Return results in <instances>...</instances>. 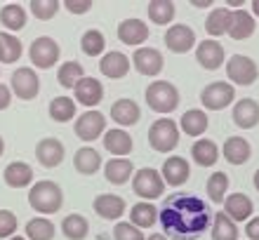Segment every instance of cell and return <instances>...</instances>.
I'll list each match as a JSON object with an SVG mask.
<instances>
[{"label": "cell", "mask_w": 259, "mask_h": 240, "mask_svg": "<svg viewBox=\"0 0 259 240\" xmlns=\"http://www.w3.org/2000/svg\"><path fill=\"white\" fill-rule=\"evenodd\" d=\"M85 78V69H82L80 62H64L62 66H59V71H57V80H59V85H62L64 89H73L78 82Z\"/></svg>", "instance_id": "38"}, {"label": "cell", "mask_w": 259, "mask_h": 240, "mask_svg": "<svg viewBox=\"0 0 259 240\" xmlns=\"http://www.w3.org/2000/svg\"><path fill=\"white\" fill-rule=\"evenodd\" d=\"M7 240H26L24 235H12V238H7Z\"/></svg>", "instance_id": "55"}, {"label": "cell", "mask_w": 259, "mask_h": 240, "mask_svg": "<svg viewBox=\"0 0 259 240\" xmlns=\"http://www.w3.org/2000/svg\"><path fill=\"white\" fill-rule=\"evenodd\" d=\"M75 106H78V104H75L71 97H55V99L50 102L48 113L55 123H68V120L75 118Z\"/></svg>", "instance_id": "37"}, {"label": "cell", "mask_w": 259, "mask_h": 240, "mask_svg": "<svg viewBox=\"0 0 259 240\" xmlns=\"http://www.w3.org/2000/svg\"><path fill=\"white\" fill-rule=\"evenodd\" d=\"M144 99H146L151 111H156V113H172L179 106V89L170 80H156L146 87Z\"/></svg>", "instance_id": "3"}, {"label": "cell", "mask_w": 259, "mask_h": 240, "mask_svg": "<svg viewBox=\"0 0 259 240\" xmlns=\"http://www.w3.org/2000/svg\"><path fill=\"white\" fill-rule=\"evenodd\" d=\"M252 181H254V188H257V191H259V170L254 172V179H252Z\"/></svg>", "instance_id": "52"}, {"label": "cell", "mask_w": 259, "mask_h": 240, "mask_svg": "<svg viewBox=\"0 0 259 240\" xmlns=\"http://www.w3.org/2000/svg\"><path fill=\"white\" fill-rule=\"evenodd\" d=\"M104 177H106L109 184L123 186V184H127V179L135 177V165H132V160H127V158L106 160V165H104Z\"/></svg>", "instance_id": "26"}, {"label": "cell", "mask_w": 259, "mask_h": 240, "mask_svg": "<svg viewBox=\"0 0 259 240\" xmlns=\"http://www.w3.org/2000/svg\"><path fill=\"white\" fill-rule=\"evenodd\" d=\"M224 212L229 214L236 224H238V221H250L252 219V212H254V203L245 193H231V196H226V200H224Z\"/></svg>", "instance_id": "20"}, {"label": "cell", "mask_w": 259, "mask_h": 240, "mask_svg": "<svg viewBox=\"0 0 259 240\" xmlns=\"http://www.w3.org/2000/svg\"><path fill=\"white\" fill-rule=\"evenodd\" d=\"M26 240H52L57 233L55 224L48 219V217H35L26 224Z\"/></svg>", "instance_id": "40"}, {"label": "cell", "mask_w": 259, "mask_h": 240, "mask_svg": "<svg viewBox=\"0 0 259 240\" xmlns=\"http://www.w3.org/2000/svg\"><path fill=\"white\" fill-rule=\"evenodd\" d=\"M26 10L19 5V3H10L0 10V24L5 28H10V33L12 31H21V28L26 26Z\"/></svg>", "instance_id": "36"}, {"label": "cell", "mask_w": 259, "mask_h": 240, "mask_svg": "<svg viewBox=\"0 0 259 240\" xmlns=\"http://www.w3.org/2000/svg\"><path fill=\"white\" fill-rule=\"evenodd\" d=\"M17 226H19V219L12 210H0V238H12L17 233Z\"/></svg>", "instance_id": "45"}, {"label": "cell", "mask_w": 259, "mask_h": 240, "mask_svg": "<svg viewBox=\"0 0 259 240\" xmlns=\"http://www.w3.org/2000/svg\"><path fill=\"white\" fill-rule=\"evenodd\" d=\"M233 99H236V87L224 80L210 82L200 92V104L207 111H224L229 104H233Z\"/></svg>", "instance_id": "8"}, {"label": "cell", "mask_w": 259, "mask_h": 240, "mask_svg": "<svg viewBox=\"0 0 259 240\" xmlns=\"http://www.w3.org/2000/svg\"><path fill=\"white\" fill-rule=\"evenodd\" d=\"M71 14H85L88 10H92V0H66L62 3Z\"/></svg>", "instance_id": "46"}, {"label": "cell", "mask_w": 259, "mask_h": 240, "mask_svg": "<svg viewBox=\"0 0 259 240\" xmlns=\"http://www.w3.org/2000/svg\"><path fill=\"white\" fill-rule=\"evenodd\" d=\"M158 221L167 240H196L210 228L212 212L203 198L175 193L167 196L163 207L158 210Z\"/></svg>", "instance_id": "1"}, {"label": "cell", "mask_w": 259, "mask_h": 240, "mask_svg": "<svg viewBox=\"0 0 259 240\" xmlns=\"http://www.w3.org/2000/svg\"><path fill=\"white\" fill-rule=\"evenodd\" d=\"M222 153H224V160L231 165H245L247 160H250V156H252V146H250V141H247L245 137H229L224 141V149H222Z\"/></svg>", "instance_id": "28"}, {"label": "cell", "mask_w": 259, "mask_h": 240, "mask_svg": "<svg viewBox=\"0 0 259 240\" xmlns=\"http://www.w3.org/2000/svg\"><path fill=\"white\" fill-rule=\"evenodd\" d=\"M146 12H149V19L153 21V24L167 26V24L175 19L177 10H175V3H170V0H151L149 7H146Z\"/></svg>", "instance_id": "39"}, {"label": "cell", "mask_w": 259, "mask_h": 240, "mask_svg": "<svg viewBox=\"0 0 259 240\" xmlns=\"http://www.w3.org/2000/svg\"><path fill=\"white\" fill-rule=\"evenodd\" d=\"M28 7H31V12H33L35 19L50 21V19H55L57 17L62 3H59V0H31V5Z\"/></svg>", "instance_id": "43"}, {"label": "cell", "mask_w": 259, "mask_h": 240, "mask_svg": "<svg viewBox=\"0 0 259 240\" xmlns=\"http://www.w3.org/2000/svg\"><path fill=\"white\" fill-rule=\"evenodd\" d=\"M99 71L111 80H120V78H125L130 73V57L118 52V50L106 52L102 57V62H99Z\"/></svg>", "instance_id": "23"}, {"label": "cell", "mask_w": 259, "mask_h": 240, "mask_svg": "<svg viewBox=\"0 0 259 240\" xmlns=\"http://www.w3.org/2000/svg\"><path fill=\"white\" fill-rule=\"evenodd\" d=\"M104 149H106L111 156H116V158H125V156L132 153L135 141H132V137H130L123 127H113V130L104 132Z\"/></svg>", "instance_id": "21"}, {"label": "cell", "mask_w": 259, "mask_h": 240, "mask_svg": "<svg viewBox=\"0 0 259 240\" xmlns=\"http://www.w3.org/2000/svg\"><path fill=\"white\" fill-rule=\"evenodd\" d=\"M132 66H135L137 73L142 76H158L165 66V59H163V52L156 47H137L132 52Z\"/></svg>", "instance_id": "12"}, {"label": "cell", "mask_w": 259, "mask_h": 240, "mask_svg": "<svg viewBox=\"0 0 259 240\" xmlns=\"http://www.w3.org/2000/svg\"><path fill=\"white\" fill-rule=\"evenodd\" d=\"M62 233L66 235V240H85L90 233V221L78 212L68 214L62 221Z\"/></svg>", "instance_id": "35"}, {"label": "cell", "mask_w": 259, "mask_h": 240, "mask_svg": "<svg viewBox=\"0 0 259 240\" xmlns=\"http://www.w3.org/2000/svg\"><path fill=\"white\" fill-rule=\"evenodd\" d=\"M64 156H66V149H64V144L57 137H45L35 144V158L48 170L59 167L64 163Z\"/></svg>", "instance_id": "13"}, {"label": "cell", "mask_w": 259, "mask_h": 240, "mask_svg": "<svg viewBox=\"0 0 259 240\" xmlns=\"http://www.w3.org/2000/svg\"><path fill=\"white\" fill-rule=\"evenodd\" d=\"M163 42L165 47L175 52V55H186L189 50L196 47V31L186 24H175L165 31L163 35Z\"/></svg>", "instance_id": "11"}, {"label": "cell", "mask_w": 259, "mask_h": 240, "mask_svg": "<svg viewBox=\"0 0 259 240\" xmlns=\"http://www.w3.org/2000/svg\"><path fill=\"white\" fill-rule=\"evenodd\" d=\"M149 144L158 153H170L179 144V125L172 118H158L149 127Z\"/></svg>", "instance_id": "4"}, {"label": "cell", "mask_w": 259, "mask_h": 240, "mask_svg": "<svg viewBox=\"0 0 259 240\" xmlns=\"http://www.w3.org/2000/svg\"><path fill=\"white\" fill-rule=\"evenodd\" d=\"M73 167L78 174H85V177L97 174V172L102 170V156H99V151H95L92 146H82L73 156Z\"/></svg>", "instance_id": "29"}, {"label": "cell", "mask_w": 259, "mask_h": 240, "mask_svg": "<svg viewBox=\"0 0 259 240\" xmlns=\"http://www.w3.org/2000/svg\"><path fill=\"white\" fill-rule=\"evenodd\" d=\"M80 50H82V55H88V57H102L104 50H106V38H104V33L97 31V28L85 31L80 38Z\"/></svg>", "instance_id": "41"}, {"label": "cell", "mask_w": 259, "mask_h": 240, "mask_svg": "<svg viewBox=\"0 0 259 240\" xmlns=\"http://www.w3.org/2000/svg\"><path fill=\"white\" fill-rule=\"evenodd\" d=\"M139 118H142V109H139V104L135 99H125L123 97L111 106V120L118 123L120 127H132V125L139 123Z\"/></svg>", "instance_id": "22"}, {"label": "cell", "mask_w": 259, "mask_h": 240, "mask_svg": "<svg viewBox=\"0 0 259 240\" xmlns=\"http://www.w3.org/2000/svg\"><path fill=\"white\" fill-rule=\"evenodd\" d=\"M224 59H226V52H224V47H222L217 40H203V42H198V47H196V62L200 64L205 71H217V69H222Z\"/></svg>", "instance_id": "17"}, {"label": "cell", "mask_w": 259, "mask_h": 240, "mask_svg": "<svg viewBox=\"0 0 259 240\" xmlns=\"http://www.w3.org/2000/svg\"><path fill=\"white\" fill-rule=\"evenodd\" d=\"M193 5H196V7H210L212 3H210V0H193Z\"/></svg>", "instance_id": "50"}, {"label": "cell", "mask_w": 259, "mask_h": 240, "mask_svg": "<svg viewBox=\"0 0 259 240\" xmlns=\"http://www.w3.org/2000/svg\"><path fill=\"white\" fill-rule=\"evenodd\" d=\"M226 76H229V80L233 82V87H236V85L250 87V85H254L259 78V66L254 64V59H250V57L233 55V57H229V62H226Z\"/></svg>", "instance_id": "7"}, {"label": "cell", "mask_w": 259, "mask_h": 240, "mask_svg": "<svg viewBox=\"0 0 259 240\" xmlns=\"http://www.w3.org/2000/svg\"><path fill=\"white\" fill-rule=\"evenodd\" d=\"M24 55V45L14 33L0 31V64H17Z\"/></svg>", "instance_id": "32"}, {"label": "cell", "mask_w": 259, "mask_h": 240, "mask_svg": "<svg viewBox=\"0 0 259 240\" xmlns=\"http://www.w3.org/2000/svg\"><path fill=\"white\" fill-rule=\"evenodd\" d=\"M146 240H167V235H163V233H153V235H149Z\"/></svg>", "instance_id": "51"}, {"label": "cell", "mask_w": 259, "mask_h": 240, "mask_svg": "<svg viewBox=\"0 0 259 240\" xmlns=\"http://www.w3.org/2000/svg\"><path fill=\"white\" fill-rule=\"evenodd\" d=\"M160 174H163V181L167 186H182L189 181V177H191V165H189V160L182 158V156H170V158L163 163V170H160Z\"/></svg>", "instance_id": "16"}, {"label": "cell", "mask_w": 259, "mask_h": 240, "mask_svg": "<svg viewBox=\"0 0 259 240\" xmlns=\"http://www.w3.org/2000/svg\"><path fill=\"white\" fill-rule=\"evenodd\" d=\"M254 17L247 10H231V26H229V38L233 40H247L254 33Z\"/></svg>", "instance_id": "27"}, {"label": "cell", "mask_w": 259, "mask_h": 240, "mask_svg": "<svg viewBox=\"0 0 259 240\" xmlns=\"http://www.w3.org/2000/svg\"><path fill=\"white\" fill-rule=\"evenodd\" d=\"M191 160L200 167H212L219 160V146L212 139H198L191 146Z\"/></svg>", "instance_id": "30"}, {"label": "cell", "mask_w": 259, "mask_h": 240, "mask_svg": "<svg viewBox=\"0 0 259 240\" xmlns=\"http://www.w3.org/2000/svg\"><path fill=\"white\" fill-rule=\"evenodd\" d=\"M132 191L144 198L146 203L156 198H163L165 193V181H163V174L153 167H142V170L135 172V177H132Z\"/></svg>", "instance_id": "5"}, {"label": "cell", "mask_w": 259, "mask_h": 240, "mask_svg": "<svg viewBox=\"0 0 259 240\" xmlns=\"http://www.w3.org/2000/svg\"><path fill=\"white\" fill-rule=\"evenodd\" d=\"M245 235L250 240H259V217H252L245 224Z\"/></svg>", "instance_id": "47"}, {"label": "cell", "mask_w": 259, "mask_h": 240, "mask_svg": "<svg viewBox=\"0 0 259 240\" xmlns=\"http://www.w3.org/2000/svg\"><path fill=\"white\" fill-rule=\"evenodd\" d=\"M229 26H231V10L229 7L224 5V7H217V10H210L207 19H205V31L212 38L229 33Z\"/></svg>", "instance_id": "33"}, {"label": "cell", "mask_w": 259, "mask_h": 240, "mask_svg": "<svg viewBox=\"0 0 259 240\" xmlns=\"http://www.w3.org/2000/svg\"><path fill=\"white\" fill-rule=\"evenodd\" d=\"M113 240H146V235L142 233V228L132 226L130 221H118L113 228Z\"/></svg>", "instance_id": "44"}, {"label": "cell", "mask_w": 259, "mask_h": 240, "mask_svg": "<svg viewBox=\"0 0 259 240\" xmlns=\"http://www.w3.org/2000/svg\"><path fill=\"white\" fill-rule=\"evenodd\" d=\"M205 191H207V198L212 203H224L226 193H229V174L226 172H214L207 184H205Z\"/></svg>", "instance_id": "42"}, {"label": "cell", "mask_w": 259, "mask_h": 240, "mask_svg": "<svg viewBox=\"0 0 259 240\" xmlns=\"http://www.w3.org/2000/svg\"><path fill=\"white\" fill-rule=\"evenodd\" d=\"M28 205L38 214H57L64 205V191L57 181L40 179L28 188Z\"/></svg>", "instance_id": "2"}, {"label": "cell", "mask_w": 259, "mask_h": 240, "mask_svg": "<svg viewBox=\"0 0 259 240\" xmlns=\"http://www.w3.org/2000/svg\"><path fill=\"white\" fill-rule=\"evenodd\" d=\"M73 130H75V137L80 141H95V139L104 137V132H106V116L97 109L85 111V113L78 116Z\"/></svg>", "instance_id": "9"}, {"label": "cell", "mask_w": 259, "mask_h": 240, "mask_svg": "<svg viewBox=\"0 0 259 240\" xmlns=\"http://www.w3.org/2000/svg\"><path fill=\"white\" fill-rule=\"evenodd\" d=\"M149 33L151 28L146 21L142 19H123L118 24V40L123 42V45H130V47H139L144 42L149 40Z\"/></svg>", "instance_id": "14"}, {"label": "cell", "mask_w": 259, "mask_h": 240, "mask_svg": "<svg viewBox=\"0 0 259 240\" xmlns=\"http://www.w3.org/2000/svg\"><path fill=\"white\" fill-rule=\"evenodd\" d=\"M250 7H252V17H257L259 19V0H252V5Z\"/></svg>", "instance_id": "49"}, {"label": "cell", "mask_w": 259, "mask_h": 240, "mask_svg": "<svg viewBox=\"0 0 259 240\" xmlns=\"http://www.w3.org/2000/svg\"><path fill=\"white\" fill-rule=\"evenodd\" d=\"M231 118L240 130H252L259 123V104L252 97H243L238 104H233Z\"/></svg>", "instance_id": "19"}, {"label": "cell", "mask_w": 259, "mask_h": 240, "mask_svg": "<svg viewBox=\"0 0 259 240\" xmlns=\"http://www.w3.org/2000/svg\"><path fill=\"white\" fill-rule=\"evenodd\" d=\"M3 179L10 188H26V186L33 184V167L28 163H21V160H14L5 167L3 172Z\"/></svg>", "instance_id": "25"}, {"label": "cell", "mask_w": 259, "mask_h": 240, "mask_svg": "<svg viewBox=\"0 0 259 240\" xmlns=\"http://www.w3.org/2000/svg\"><path fill=\"white\" fill-rule=\"evenodd\" d=\"M5 153V141H3V137H0V156Z\"/></svg>", "instance_id": "54"}, {"label": "cell", "mask_w": 259, "mask_h": 240, "mask_svg": "<svg viewBox=\"0 0 259 240\" xmlns=\"http://www.w3.org/2000/svg\"><path fill=\"white\" fill-rule=\"evenodd\" d=\"M212 240H238V226L224 210L212 214Z\"/></svg>", "instance_id": "34"}, {"label": "cell", "mask_w": 259, "mask_h": 240, "mask_svg": "<svg viewBox=\"0 0 259 240\" xmlns=\"http://www.w3.org/2000/svg\"><path fill=\"white\" fill-rule=\"evenodd\" d=\"M158 221V207L153 203H135L130 207V224L137 228H151Z\"/></svg>", "instance_id": "31"}, {"label": "cell", "mask_w": 259, "mask_h": 240, "mask_svg": "<svg viewBox=\"0 0 259 240\" xmlns=\"http://www.w3.org/2000/svg\"><path fill=\"white\" fill-rule=\"evenodd\" d=\"M10 85H12L10 89L24 102L35 99L38 92H40V78L35 76V71L31 66H21V69L14 71L12 78H10Z\"/></svg>", "instance_id": "10"}, {"label": "cell", "mask_w": 259, "mask_h": 240, "mask_svg": "<svg viewBox=\"0 0 259 240\" xmlns=\"http://www.w3.org/2000/svg\"><path fill=\"white\" fill-rule=\"evenodd\" d=\"M12 104V89L7 85H0V111H5Z\"/></svg>", "instance_id": "48"}, {"label": "cell", "mask_w": 259, "mask_h": 240, "mask_svg": "<svg viewBox=\"0 0 259 240\" xmlns=\"http://www.w3.org/2000/svg\"><path fill=\"white\" fill-rule=\"evenodd\" d=\"M92 207H95L97 217H102V219H106V221L120 219L125 214V210H127L125 200L120 198V196H116V193H99L95 198V203H92Z\"/></svg>", "instance_id": "15"}, {"label": "cell", "mask_w": 259, "mask_h": 240, "mask_svg": "<svg viewBox=\"0 0 259 240\" xmlns=\"http://www.w3.org/2000/svg\"><path fill=\"white\" fill-rule=\"evenodd\" d=\"M229 5H231V7H240V5H243V0H231Z\"/></svg>", "instance_id": "53"}, {"label": "cell", "mask_w": 259, "mask_h": 240, "mask_svg": "<svg viewBox=\"0 0 259 240\" xmlns=\"http://www.w3.org/2000/svg\"><path fill=\"white\" fill-rule=\"evenodd\" d=\"M59 57H62V47L50 35L35 38L31 42V47H28V59H31V64H33L35 69H52L59 62Z\"/></svg>", "instance_id": "6"}, {"label": "cell", "mask_w": 259, "mask_h": 240, "mask_svg": "<svg viewBox=\"0 0 259 240\" xmlns=\"http://www.w3.org/2000/svg\"><path fill=\"white\" fill-rule=\"evenodd\" d=\"M207 127H210V118L203 109H189L179 118V130L184 132L186 137H203Z\"/></svg>", "instance_id": "24"}, {"label": "cell", "mask_w": 259, "mask_h": 240, "mask_svg": "<svg viewBox=\"0 0 259 240\" xmlns=\"http://www.w3.org/2000/svg\"><path fill=\"white\" fill-rule=\"evenodd\" d=\"M73 94H75V102L82 104V106H88V111H92L97 104H102V99H104V85L97 80V78L85 76L73 87Z\"/></svg>", "instance_id": "18"}]
</instances>
